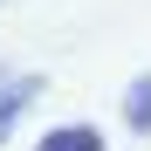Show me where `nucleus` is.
<instances>
[{"label": "nucleus", "mask_w": 151, "mask_h": 151, "mask_svg": "<svg viewBox=\"0 0 151 151\" xmlns=\"http://www.w3.org/2000/svg\"><path fill=\"white\" fill-rule=\"evenodd\" d=\"M35 151H103V137H96L89 124H62V131H48Z\"/></svg>", "instance_id": "2"}, {"label": "nucleus", "mask_w": 151, "mask_h": 151, "mask_svg": "<svg viewBox=\"0 0 151 151\" xmlns=\"http://www.w3.org/2000/svg\"><path fill=\"white\" fill-rule=\"evenodd\" d=\"M124 117H131V131H151V76L124 96Z\"/></svg>", "instance_id": "3"}, {"label": "nucleus", "mask_w": 151, "mask_h": 151, "mask_svg": "<svg viewBox=\"0 0 151 151\" xmlns=\"http://www.w3.org/2000/svg\"><path fill=\"white\" fill-rule=\"evenodd\" d=\"M35 96H41V83H35V76H28V83H7V89H0V137L21 124V110H28Z\"/></svg>", "instance_id": "1"}]
</instances>
